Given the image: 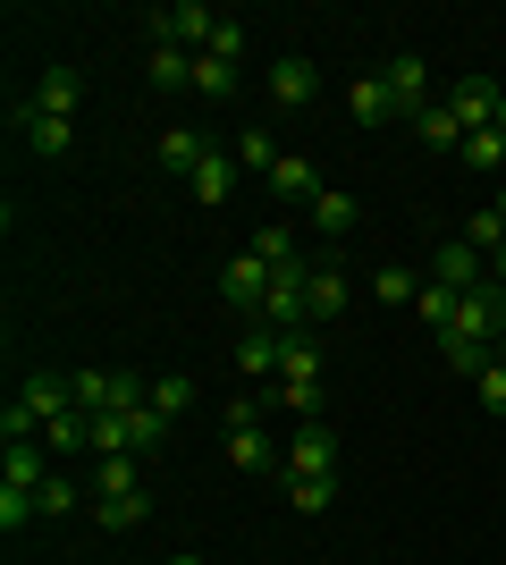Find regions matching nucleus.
<instances>
[{
    "instance_id": "nucleus-1",
    "label": "nucleus",
    "mask_w": 506,
    "mask_h": 565,
    "mask_svg": "<svg viewBox=\"0 0 506 565\" xmlns=\"http://www.w3.org/2000/svg\"><path fill=\"white\" fill-rule=\"evenodd\" d=\"M228 465H237V472H288L279 439L262 430V397H237V405H228Z\"/></svg>"
},
{
    "instance_id": "nucleus-2",
    "label": "nucleus",
    "mask_w": 506,
    "mask_h": 565,
    "mask_svg": "<svg viewBox=\"0 0 506 565\" xmlns=\"http://www.w3.org/2000/svg\"><path fill=\"white\" fill-rule=\"evenodd\" d=\"M288 481H337V439H330V423H295V430H288Z\"/></svg>"
},
{
    "instance_id": "nucleus-3",
    "label": "nucleus",
    "mask_w": 506,
    "mask_h": 565,
    "mask_svg": "<svg viewBox=\"0 0 506 565\" xmlns=\"http://www.w3.org/2000/svg\"><path fill=\"white\" fill-rule=\"evenodd\" d=\"M456 338H482V347H498L506 338V287L489 279V287H473V296H456V321H448Z\"/></svg>"
},
{
    "instance_id": "nucleus-4",
    "label": "nucleus",
    "mask_w": 506,
    "mask_h": 565,
    "mask_svg": "<svg viewBox=\"0 0 506 565\" xmlns=\"http://www.w3.org/2000/svg\"><path fill=\"white\" fill-rule=\"evenodd\" d=\"M388 102H397V118H422V110H431V68H422V51H388Z\"/></svg>"
},
{
    "instance_id": "nucleus-5",
    "label": "nucleus",
    "mask_w": 506,
    "mask_h": 565,
    "mask_svg": "<svg viewBox=\"0 0 506 565\" xmlns=\"http://www.w3.org/2000/svg\"><path fill=\"white\" fill-rule=\"evenodd\" d=\"M219 287H228V305H237L245 321H262V296H270V262L254 254V245H245V254L228 262V270H219Z\"/></svg>"
},
{
    "instance_id": "nucleus-6",
    "label": "nucleus",
    "mask_w": 506,
    "mask_h": 565,
    "mask_svg": "<svg viewBox=\"0 0 506 565\" xmlns=\"http://www.w3.org/2000/svg\"><path fill=\"white\" fill-rule=\"evenodd\" d=\"M313 94H321V68L304 51H279V60H270V102H279V110H304Z\"/></svg>"
},
{
    "instance_id": "nucleus-7",
    "label": "nucleus",
    "mask_w": 506,
    "mask_h": 565,
    "mask_svg": "<svg viewBox=\"0 0 506 565\" xmlns=\"http://www.w3.org/2000/svg\"><path fill=\"white\" fill-rule=\"evenodd\" d=\"M431 279H439V287H456V296H473V287H489V262L473 254L464 236H448V245L431 254Z\"/></svg>"
},
{
    "instance_id": "nucleus-8",
    "label": "nucleus",
    "mask_w": 506,
    "mask_h": 565,
    "mask_svg": "<svg viewBox=\"0 0 506 565\" xmlns=\"http://www.w3.org/2000/svg\"><path fill=\"white\" fill-rule=\"evenodd\" d=\"M498 94H506V85H489V76H464V85H448V110L464 118V136H482L489 118H498Z\"/></svg>"
},
{
    "instance_id": "nucleus-9",
    "label": "nucleus",
    "mask_w": 506,
    "mask_h": 565,
    "mask_svg": "<svg viewBox=\"0 0 506 565\" xmlns=\"http://www.w3.org/2000/svg\"><path fill=\"white\" fill-rule=\"evenodd\" d=\"M237 178H245L237 152H219V143H212V152H203V169H194L186 186H194V203H228V194H237Z\"/></svg>"
},
{
    "instance_id": "nucleus-10",
    "label": "nucleus",
    "mask_w": 506,
    "mask_h": 565,
    "mask_svg": "<svg viewBox=\"0 0 506 565\" xmlns=\"http://www.w3.org/2000/svg\"><path fill=\"white\" fill-rule=\"evenodd\" d=\"M18 405L34 414V423H51V414H68V405H76V388H68V372H34L18 388Z\"/></svg>"
},
{
    "instance_id": "nucleus-11",
    "label": "nucleus",
    "mask_w": 506,
    "mask_h": 565,
    "mask_svg": "<svg viewBox=\"0 0 506 565\" xmlns=\"http://www.w3.org/2000/svg\"><path fill=\"white\" fill-rule=\"evenodd\" d=\"M237 372L270 388V380H279V330H245L237 338Z\"/></svg>"
},
{
    "instance_id": "nucleus-12",
    "label": "nucleus",
    "mask_w": 506,
    "mask_h": 565,
    "mask_svg": "<svg viewBox=\"0 0 506 565\" xmlns=\"http://www.w3.org/2000/svg\"><path fill=\"white\" fill-rule=\"evenodd\" d=\"M203 152H212V143L194 136V127H169V136L152 143V161H161V169H177V178H194V169H203Z\"/></svg>"
},
{
    "instance_id": "nucleus-13",
    "label": "nucleus",
    "mask_w": 506,
    "mask_h": 565,
    "mask_svg": "<svg viewBox=\"0 0 506 565\" xmlns=\"http://www.w3.org/2000/svg\"><path fill=\"white\" fill-rule=\"evenodd\" d=\"M346 110H355V127H388V118H397V102H388V76H355Z\"/></svg>"
},
{
    "instance_id": "nucleus-14",
    "label": "nucleus",
    "mask_w": 506,
    "mask_h": 565,
    "mask_svg": "<svg viewBox=\"0 0 506 565\" xmlns=\"http://www.w3.org/2000/svg\"><path fill=\"white\" fill-rule=\"evenodd\" d=\"M34 102H43L51 118H76V102H85V76H76V68H43V85H34Z\"/></svg>"
},
{
    "instance_id": "nucleus-15",
    "label": "nucleus",
    "mask_w": 506,
    "mask_h": 565,
    "mask_svg": "<svg viewBox=\"0 0 506 565\" xmlns=\"http://www.w3.org/2000/svg\"><path fill=\"white\" fill-rule=\"evenodd\" d=\"M279 380H321V338L313 330H288V338H279Z\"/></svg>"
},
{
    "instance_id": "nucleus-16",
    "label": "nucleus",
    "mask_w": 506,
    "mask_h": 565,
    "mask_svg": "<svg viewBox=\"0 0 506 565\" xmlns=\"http://www.w3.org/2000/svg\"><path fill=\"white\" fill-rule=\"evenodd\" d=\"M94 490H101V498L144 490V456H94Z\"/></svg>"
},
{
    "instance_id": "nucleus-17",
    "label": "nucleus",
    "mask_w": 506,
    "mask_h": 565,
    "mask_svg": "<svg viewBox=\"0 0 506 565\" xmlns=\"http://www.w3.org/2000/svg\"><path fill=\"white\" fill-rule=\"evenodd\" d=\"M439 363H448V372H464V380H482V372H489V347H482V338L439 330Z\"/></svg>"
},
{
    "instance_id": "nucleus-18",
    "label": "nucleus",
    "mask_w": 506,
    "mask_h": 565,
    "mask_svg": "<svg viewBox=\"0 0 506 565\" xmlns=\"http://www.w3.org/2000/svg\"><path fill=\"white\" fill-rule=\"evenodd\" d=\"M144 515H152V498H144V490H127V498H94V523H101V532H136Z\"/></svg>"
},
{
    "instance_id": "nucleus-19",
    "label": "nucleus",
    "mask_w": 506,
    "mask_h": 565,
    "mask_svg": "<svg viewBox=\"0 0 506 565\" xmlns=\"http://www.w3.org/2000/svg\"><path fill=\"white\" fill-rule=\"evenodd\" d=\"M152 85H161V94H186V85H194V51L152 43Z\"/></svg>"
},
{
    "instance_id": "nucleus-20",
    "label": "nucleus",
    "mask_w": 506,
    "mask_h": 565,
    "mask_svg": "<svg viewBox=\"0 0 506 565\" xmlns=\"http://www.w3.org/2000/svg\"><path fill=\"white\" fill-rule=\"evenodd\" d=\"M413 127H422V143H431V152H464V118L448 110V102H431V110L413 118Z\"/></svg>"
},
{
    "instance_id": "nucleus-21",
    "label": "nucleus",
    "mask_w": 506,
    "mask_h": 565,
    "mask_svg": "<svg viewBox=\"0 0 506 565\" xmlns=\"http://www.w3.org/2000/svg\"><path fill=\"white\" fill-rule=\"evenodd\" d=\"M262 186H270V194H288V203H313V194H321V178H313V161H295V152H288V161H279V169L262 178Z\"/></svg>"
},
{
    "instance_id": "nucleus-22",
    "label": "nucleus",
    "mask_w": 506,
    "mask_h": 565,
    "mask_svg": "<svg viewBox=\"0 0 506 565\" xmlns=\"http://www.w3.org/2000/svg\"><path fill=\"white\" fill-rule=\"evenodd\" d=\"M313 228L321 236H346V228H355V194H346V186H321L313 194Z\"/></svg>"
},
{
    "instance_id": "nucleus-23",
    "label": "nucleus",
    "mask_w": 506,
    "mask_h": 565,
    "mask_svg": "<svg viewBox=\"0 0 506 565\" xmlns=\"http://www.w3.org/2000/svg\"><path fill=\"white\" fill-rule=\"evenodd\" d=\"M464 245H473V254H482V262H498V245H506V220H498V203H482V212H473V220H464Z\"/></svg>"
},
{
    "instance_id": "nucleus-24",
    "label": "nucleus",
    "mask_w": 506,
    "mask_h": 565,
    "mask_svg": "<svg viewBox=\"0 0 506 565\" xmlns=\"http://www.w3.org/2000/svg\"><path fill=\"white\" fill-rule=\"evenodd\" d=\"M152 414H161V423L194 414V380H186V372H161V380H152Z\"/></svg>"
},
{
    "instance_id": "nucleus-25",
    "label": "nucleus",
    "mask_w": 506,
    "mask_h": 565,
    "mask_svg": "<svg viewBox=\"0 0 506 565\" xmlns=\"http://www.w3.org/2000/svg\"><path fill=\"white\" fill-rule=\"evenodd\" d=\"M288 161V152H279V143H270V127H245L237 136V169H254V178H270V169Z\"/></svg>"
},
{
    "instance_id": "nucleus-26",
    "label": "nucleus",
    "mask_w": 506,
    "mask_h": 565,
    "mask_svg": "<svg viewBox=\"0 0 506 565\" xmlns=\"http://www.w3.org/2000/svg\"><path fill=\"white\" fill-rule=\"evenodd\" d=\"M422 296V279H413L406 262H388V270H372V305H413Z\"/></svg>"
},
{
    "instance_id": "nucleus-27",
    "label": "nucleus",
    "mask_w": 506,
    "mask_h": 565,
    "mask_svg": "<svg viewBox=\"0 0 506 565\" xmlns=\"http://www.w3.org/2000/svg\"><path fill=\"white\" fill-rule=\"evenodd\" d=\"M413 312H422V330H448V321H456V287H439V279H422V296H413Z\"/></svg>"
},
{
    "instance_id": "nucleus-28",
    "label": "nucleus",
    "mask_w": 506,
    "mask_h": 565,
    "mask_svg": "<svg viewBox=\"0 0 506 565\" xmlns=\"http://www.w3.org/2000/svg\"><path fill=\"white\" fill-rule=\"evenodd\" d=\"M194 94H237V60H219V51H194Z\"/></svg>"
},
{
    "instance_id": "nucleus-29",
    "label": "nucleus",
    "mask_w": 506,
    "mask_h": 565,
    "mask_svg": "<svg viewBox=\"0 0 506 565\" xmlns=\"http://www.w3.org/2000/svg\"><path fill=\"white\" fill-rule=\"evenodd\" d=\"M456 161H464V169H489V178H498V169H506V136H498V127L464 136V152H456Z\"/></svg>"
},
{
    "instance_id": "nucleus-30",
    "label": "nucleus",
    "mask_w": 506,
    "mask_h": 565,
    "mask_svg": "<svg viewBox=\"0 0 506 565\" xmlns=\"http://www.w3.org/2000/svg\"><path fill=\"white\" fill-rule=\"evenodd\" d=\"M346 296H355V287L337 279V270H313V321H337V312H346Z\"/></svg>"
},
{
    "instance_id": "nucleus-31",
    "label": "nucleus",
    "mask_w": 506,
    "mask_h": 565,
    "mask_svg": "<svg viewBox=\"0 0 506 565\" xmlns=\"http://www.w3.org/2000/svg\"><path fill=\"white\" fill-rule=\"evenodd\" d=\"M330 498H337V481H288V507H295V515H330Z\"/></svg>"
},
{
    "instance_id": "nucleus-32",
    "label": "nucleus",
    "mask_w": 506,
    "mask_h": 565,
    "mask_svg": "<svg viewBox=\"0 0 506 565\" xmlns=\"http://www.w3.org/2000/svg\"><path fill=\"white\" fill-rule=\"evenodd\" d=\"M68 388L85 414H110V372H68Z\"/></svg>"
},
{
    "instance_id": "nucleus-33",
    "label": "nucleus",
    "mask_w": 506,
    "mask_h": 565,
    "mask_svg": "<svg viewBox=\"0 0 506 565\" xmlns=\"http://www.w3.org/2000/svg\"><path fill=\"white\" fill-rule=\"evenodd\" d=\"M254 254H262L270 270H279V262H304L295 254V228H254Z\"/></svg>"
},
{
    "instance_id": "nucleus-34",
    "label": "nucleus",
    "mask_w": 506,
    "mask_h": 565,
    "mask_svg": "<svg viewBox=\"0 0 506 565\" xmlns=\"http://www.w3.org/2000/svg\"><path fill=\"white\" fill-rule=\"evenodd\" d=\"M473 388H482V414L498 423V414H506V363H498V354H489V372L473 380Z\"/></svg>"
},
{
    "instance_id": "nucleus-35",
    "label": "nucleus",
    "mask_w": 506,
    "mask_h": 565,
    "mask_svg": "<svg viewBox=\"0 0 506 565\" xmlns=\"http://www.w3.org/2000/svg\"><path fill=\"white\" fill-rule=\"evenodd\" d=\"M76 507H85L76 481H68V472H51V481H43V515H76Z\"/></svg>"
},
{
    "instance_id": "nucleus-36",
    "label": "nucleus",
    "mask_w": 506,
    "mask_h": 565,
    "mask_svg": "<svg viewBox=\"0 0 506 565\" xmlns=\"http://www.w3.org/2000/svg\"><path fill=\"white\" fill-rule=\"evenodd\" d=\"M212 51H219V60H237V51H245V25H237V18H219V34H212Z\"/></svg>"
},
{
    "instance_id": "nucleus-37",
    "label": "nucleus",
    "mask_w": 506,
    "mask_h": 565,
    "mask_svg": "<svg viewBox=\"0 0 506 565\" xmlns=\"http://www.w3.org/2000/svg\"><path fill=\"white\" fill-rule=\"evenodd\" d=\"M489 279H498V287H506V245H498V262H489Z\"/></svg>"
},
{
    "instance_id": "nucleus-38",
    "label": "nucleus",
    "mask_w": 506,
    "mask_h": 565,
    "mask_svg": "<svg viewBox=\"0 0 506 565\" xmlns=\"http://www.w3.org/2000/svg\"><path fill=\"white\" fill-rule=\"evenodd\" d=\"M169 565H203V557H194V548H177V557H169Z\"/></svg>"
},
{
    "instance_id": "nucleus-39",
    "label": "nucleus",
    "mask_w": 506,
    "mask_h": 565,
    "mask_svg": "<svg viewBox=\"0 0 506 565\" xmlns=\"http://www.w3.org/2000/svg\"><path fill=\"white\" fill-rule=\"evenodd\" d=\"M489 127H498V136H506V94H498V118H489Z\"/></svg>"
},
{
    "instance_id": "nucleus-40",
    "label": "nucleus",
    "mask_w": 506,
    "mask_h": 565,
    "mask_svg": "<svg viewBox=\"0 0 506 565\" xmlns=\"http://www.w3.org/2000/svg\"><path fill=\"white\" fill-rule=\"evenodd\" d=\"M498 220H506V178H498Z\"/></svg>"
}]
</instances>
